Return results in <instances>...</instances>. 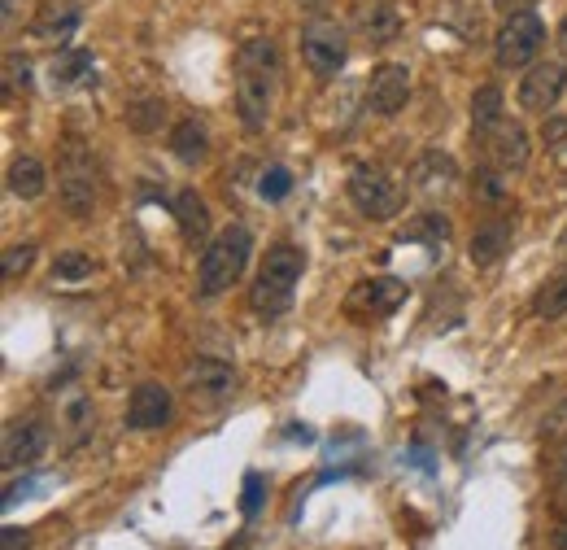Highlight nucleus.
<instances>
[{"mask_svg": "<svg viewBox=\"0 0 567 550\" xmlns=\"http://www.w3.org/2000/svg\"><path fill=\"white\" fill-rule=\"evenodd\" d=\"M166 123V101L162 97H140L127 105V127L140 131V136H153V131H162Z\"/></svg>", "mask_w": 567, "mask_h": 550, "instance_id": "b1692460", "label": "nucleus"}, {"mask_svg": "<svg viewBox=\"0 0 567 550\" xmlns=\"http://www.w3.org/2000/svg\"><path fill=\"white\" fill-rule=\"evenodd\" d=\"M541 437H546V441H563L567 437V402H559V406H550V411H546V420H541Z\"/></svg>", "mask_w": 567, "mask_h": 550, "instance_id": "2f4dec72", "label": "nucleus"}, {"mask_svg": "<svg viewBox=\"0 0 567 550\" xmlns=\"http://www.w3.org/2000/svg\"><path fill=\"white\" fill-rule=\"evenodd\" d=\"M349 201H354V210L358 214H367V219H376V223H389L397 210H402V188H397V179L384 171V166H354L349 171Z\"/></svg>", "mask_w": 567, "mask_h": 550, "instance_id": "39448f33", "label": "nucleus"}, {"mask_svg": "<svg viewBox=\"0 0 567 550\" xmlns=\"http://www.w3.org/2000/svg\"><path fill=\"white\" fill-rule=\"evenodd\" d=\"M5 70H9V79H5L9 88H14V83H22V88H27V83H31V75H27L31 66H27V62H18V57H5Z\"/></svg>", "mask_w": 567, "mask_h": 550, "instance_id": "f704fd0d", "label": "nucleus"}, {"mask_svg": "<svg viewBox=\"0 0 567 550\" xmlns=\"http://www.w3.org/2000/svg\"><path fill=\"white\" fill-rule=\"evenodd\" d=\"M493 123H502V88L498 83H485V88L472 92V127L485 131Z\"/></svg>", "mask_w": 567, "mask_h": 550, "instance_id": "393cba45", "label": "nucleus"}, {"mask_svg": "<svg viewBox=\"0 0 567 550\" xmlns=\"http://www.w3.org/2000/svg\"><path fill=\"white\" fill-rule=\"evenodd\" d=\"M175 223H179V236H184L188 249H205L214 241V236H210V210H205V201L197 197V188H179Z\"/></svg>", "mask_w": 567, "mask_h": 550, "instance_id": "f3484780", "label": "nucleus"}, {"mask_svg": "<svg viewBox=\"0 0 567 550\" xmlns=\"http://www.w3.org/2000/svg\"><path fill=\"white\" fill-rule=\"evenodd\" d=\"M53 284H83L96 275V258L83 254V249H62V254L53 258Z\"/></svg>", "mask_w": 567, "mask_h": 550, "instance_id": "5701e85b", "label": "nucleus"}, {"mask_svg": "<svg viewBox=\"0 0 567 550\" xmlns=\"http://www.w3.org/2000/svg\"><path fill=\"white\" fill-rule=\"evenodd\" d=\"M345 57H349V35L341 22L315 18L301 27V62L315 70L319 79H332L336 70L345 66Z\"/></svg>", "mask_w": 567, "mask_h": 550, "instance_id": "0eeeda50", "label": "nucleus"}, {"mask_svg": "<svg viewBox=\"0 0 567 550\" xmlns=\"http://www.w3.org/2000/svg\"><path fill=\"white\" fill-rule=\"evenodd\" d=\"M262 498H267V481L258 472H245V498H240V511L253 520L262 511Z\"/></svg>", "mask_w": 567, "mask_h": 550, "instance_id": "7c9ffc66", "label": "nucleus"}, {"mask_svg": "<svg viewBox=\"0 0 567 550\" xmlns=\"http://www.w3.org/2000/svg\"><path fill=\"white\" fill-rule=\"evenodd\" d=\"M406 236H428V241L432 245H441L445 241V236H450V219H445V214H437V210H428L424 214V219H419L415 227H410V232Z\"/></svg>", "mask_w": 567, "mask_h": 550, "instance_id": "c756f323", "label": "nucleus"}, {"mask_svg": "<svg viewBox=\"0 0 567 550\" xmlns=\"http://www.w3.org/2000/svg\"><path fill=\"white\" fill-rule=\"evenodd\" d=\"M301 271H306V254H301L297 245L288 241H275L267 249V258H262L258 275H253V289H249V306L258 310V315H284L288 306H293V293L301 284Z\"/></svg>", "mask_w": 567, "mask_h": 550, "instance_id": "7ed1b4c3", "label": "nucleus"}, {"mask_svg": "<svg viewBox=\"0 0 567 550\" xmlns=\"http://www.w3.org/2000/svg\"><path fill=\"white\" fill-rule=\"evenodd\" d=\"M323 5H328V0H301V9H310V14H319Z\"/></svg>", "mask_w": 567, "mask_h": 550, "instance_id": "c9c22d12", "label": "nucleus"}, {"mask_svg": "<svg viewBox=\"0 0 567 550\" xmlns=\"http://www.w3.org/2000/svg\"><path fill=\"white\" fill-rule=\"evenodd\" d=\"M476 145L485 153L489 166H498V171H524L528 158H533V145H528V131L520 123H511V118H502V123H493L485 131H476Z\"/></svg>", "mask_w": 567, "mask_h": 550, "instance_id": "6e6552de", "label": "nucleus"}, {"mask_svg": "<svg viewBox=\"0 0 567 550\" xmlns=\"http://www.w3.org/2000/svg\"><path fill=\"white\" fill-rule=\"evenodd\" d=\"M541 140H546L550 149H563V145H567V118L550 114V118H546V127H541Z\"/></svg>", "mask_w": 567, "mask_h": 550, "instance_id": "473e14b6", "label": "nucleus"}, {"mask_svg": "<svg viewBox=\"0 0 567 550\" xmlns=\"http://www.w3.org/2000/svg\"><path fill=\"white\" fill-rule=\"evenodd\" d=\"M358 27L371 44H393L397 31H402V18H397L393 5H384V0H371V5H358Z\"/></svg>", "mask_w": 567, "mask_h": 550, "instance_id": "412c9836", "label": "nucleus"}, {"mask_svg": "<svg viewBox=\"0 0 567 550\" xmlns=\"http://www.w3.org/2000/svg\"><path fill=\"white\" fill-rule=\"evenodd\" d=\"M559 472H563V485H567V450H563V459H559Z\"/></svg>", "mask_w": 567, "mask_h": 550, "instance_id": "58836bf2", "label": "nucleus"}, {"mask_svg": "<svg viewBox=\"0 0 567 550\" xmlns=\"http://www.w3.org/2000/svg\"><path fill=\"white\" fill-rule=\"evenodd\" d=\"M458 179V162L450 158V153L441 149H424L415 158V166H410V188L424 197H437V193H450Z\"/></svg>", "mask_w": 567, "mask_h": 550, "instance_id": "2eb2a0df", "label": "nucleus"}, {"mask_svg": "<svg viewBox=\"0 0 567 550\" xmlns=\"http://www.w3.org/2000/svg\"><path fill=\"white\" fill-rule=\"evenodd\" d=\"M31 546V533L27 529H14V524H5L0 529V550H27Z\"/></svg>", "mask_w": 567, "mask_h": 550, "instance_id": "72a5a7b5", "label": "nucleus"}, {"mask_svg": "<svg viewBox=\"0 0 567 550\" xmlns=\"http://www.w3.org/2000/svg\"><path fill=\"white\" fill-rule=\"evenodd\" d=\"M88 75H92V53L88 49H66L53 62V79L62 83V88H70V83H83Z\"/></svg>", "mask_w": 567, "mask_h": 550, "instance_id": "a878e982", "label": "nucleus"}, {"mask_svg": "<svg viewBox=\"0 0 567 550\" xmlns=\"http://www.w3.org/2000/svg\"><path fill=\"white\" fill-rule=\"evenodd\" d=\"M79 18H83L79 0H44L31 18V35L35 40H48V44H66L79 27Z\"/></svg>", "mask_w": 567, "mask_h": 550, "instance_id": "dca6fc26", "label": "nucleus"}, {"mask_svg": "<svg viewBox=\"0 0 567 550\" xmlns=\"http://www.w3.org/2000/svg\"><path fill=\"white\" fill-rule=\"evenodd\" d=\"M506 249H511V223L493 219V223H480L472 232V241H467V258H472L476 267H493Z\"/></svg>", "mask_w": 567, "mask_h": 550, "instance_id": "a211bd4d", "label": "nucleus"}, {"mask_svg": "<svg viewBox=\"0 0 567 550\" xmlns=\"http://www.w3.org/2000/svg\"><path fill=\"white\" fill-rule=\"evenodd\" d=\"M541 44H546V22H541L533 9H520L502 22L498 40H493V62L502 70H524L537 62Z\"/></svg>", "mask_w": 567, "mask_h": 550, "instance_id": "423d86ee", "label": "nucleus"}, {"mask_svg": "<svg viewBox=\"0 0 567 550\" xmlns=\"http://www.w3.org/2000/svg\"><path fill=\"white\" fill-rule=\"evenodd\" d=\"M184 389H188L192 402L219 406V402H227L236 393V372H232V363H223V358L201 354V358H192V363L184 367Z\"/></svg>", "mask_w": 567, "mask_h": 550, "instance_id": "1a4fd4ad", "label": "nucleus"}, {"mask_svg": "<svg viewBox=\"0 0 567 550\" xmlns=\"http://www.w3.org/2000/svg\"><path fill=\"white\" fill-rule=\"evenodd\" d=\"M171 153L184 166H201L205 158H210V136H205V127L197 123V118H179V123L171 127Z\"/></svg>", "mask_w": 567, "mask_h": 550, "instance_id": "6ab92c4d", "label": "nucleus"}, {"mask_svg": "<svg viewBox=\"0 0 567 550\" xmlns=\"http://www.w3.org/2000/svg\"><path fill=\"white\" fill-rule=\"evenodd\" d=\"M559 254H567V227L559 232Z\"/></svg>", "mask_w": 567, "mask_h": 550, "instance_id": "4c0bfd02", "label": "nucleus"}, {"mask_svg": "<svg viewBox=\"0 0 567 550\" xmlns=\"http://www.w3.org/2000/svg\"><path fill=\"white\" fill-rule=\"evenodd\" d=\"M406 302V284L393 280V275H380V280H363L349 297V315H393L397 306Z\"/></svg>", "mask_w": 567, "mask_h": 550, "instance_id": "4468645a", "label": "nucleus"}, {"mask_svg": "<svg viewBox=\"0 0 567 550\" xmlns=\"http://www.w3.org/2000/svg\"><path fill=\"white\" fill-rule=\"evenodd\" d=\"M96 193H101V175H96L92 149L83 140H66L62 162H57V197L75 219H88L96 210Z\"/></svg>", "mask_w": 567, "mask_h": 550, "instance_id": "20e7f679", "label": "nucleus"}, {"mask_svg": "<svg viewBox=\"0 0 567 550\" xmlns=\"http://www.w3.org/2000/svg\"><path fill=\"white\" fill-rule=\"evenodd\" d=\"M533 315H537V319H563V315H567V267H563V271H554L550 280L537 289V297H533Z\"/></svg>", "mask_w": 567, "mask_h": 550, "instance_id": "4be33fe9", "label": "nucleus"}, {"mask_svg": "<svg viewBox=\"0 0 567 550\" xmlns=\"http://www.w3.org/2000/svg\"><path fill=\"white\" fill-rule=\"evenodd\" d=\"M249 254H253L249 227L245 223H227L223 232L201 249V267H197V297L201 302H214V297H223L227 289H232L249 267Z\"/></svg>", "mask_w": 567, "mask_h": 550, "instance_id": "f03ea898", "label": "nucleus"}, {"mask_svg": "<svg viewBox=\"0 0 567 550\" xmlns=\"http://www.w3.org/2000/svg\"><path fill=\"white\" fill-rule=\"evenodd\" d=\"M44 450H48V428L40 420H14V424H5V441H0L5 468H31L35 459H44Z\"/></svg>", "mask_w": 567, "mask_h": 550, "instance_id": "ddd939ff", "label": "nucleus"}, {"mask_svg": "<svg viewBox=\"0 0 567 550\" xmlns=\"http://www.w3.org/2000/svg\"><path fill=\"white\" fill-rule=\"evenodd\" d=\"M171 389L158 385V380H144V385L131 389L127 398V428H136V433H153V428H166L171 424Z\"/></svg>", "mask_w": 567, "mask_h": 550, "instance_id": "f8f14e48", "label": "nucleus"}, {"mask_svg": "<svg viewBox=\"0 0 567 550\" xmlns=\"http://www.w3.org/2000/svg\"><path fill=\"white\" fill-rule=\"evenodd\" d=\"M258 193L267 201H284L288 193H293V175H288V166H267L258 179Z\"/></svg>", "mask_w": 567, "mask_h": 550, "instance_id": "cd10ccee", "label": "nucleus"}, {"mask_svg": "<svg viewBox=\"0 0 567 550\" xmlns=\"http://www.w3.org/2000/svg\"><path fill=\"white\" fill-rule=\"evenodd\" d=\"M410 97V70L402 62H380L367 79V110H376L380 118H393L406 110Z\"/></svg>", "mask_w": 567, "mask_h": 550, "instance_id": "9b49d317", "label": "nucleus"}, {"mask_svg": "<svg viewBox=\"0 0 567 550\" xmlns=\"http://www.w3.org/2000/svg\"><path fill=\"white\" fill-rule=\"evenodd\" d=\"M567 88V62H533L520 83V110L550 114Z\"/></svg>", "mask_w": 567, "mask_h": 550, "instance_id": "9d476101", "label": "nucleus"}, {"mask_svg": "<svg viewBox=\"0 0 567 550\" xmlns=\"http://www.w3.org/2000/svg\"><path fill=\"white\" fill-rule=\"evenodd\" d=\"M559 44H563V49H567V18L559 22Z\"/></svg>", "mask_w": 567, "mask_h": 550, "instance_id": "e433bc0d", "label": "nucleus"}, {"mask_svg": "<svg viewBox=\"0 0 567 550\" xmlns=\"http://www.w3.org/2000/svg\"><path fill=\"white\" fill-rule=\"evenodd\" d=\"M35 262V245H9L5 258H0V271H5V280H18V275H27Z\"/></svg>", "mask_w": 567, "mask_h": 550, "instance_id": "c85d7f7f", "label": "nucleus"}, {"mask_svg": "<svg viewBox=\"0 0 567 550\" xmlns=\"http://www.w3.org/2000/svg\"><path fill=\"white\" fill-rule=\"evenodd\" d=\"M506 171H498V166H485V171L472 175V197L476 201H489V206H498V201H506Z\"/></svg>", "mask_w": 567, "mask_h": 550, "instance_id": "bb28decb", "label": "nucleus"}, {"mask_svg": "<svg viewBox=\"0 0 567 550\" xmlns=\"http://www.w3.org/2000/svg\"><path fill=\"white\" fill-rule=\"evenodd\" d=\"M275 88H280V53L267 35H249L236 49V110L249 131H262L275 110Z\"/></svg>", "mask_w": 567, "mask_h": 550, "instance_id": "f257e3e1", "label": "nucleus"}, {"mask_svg": "<svg viewBox=\"0 0 567 550\" xmlns=\"http://www.w3.org/2000/svg\"><path fill=\"white\" fill-rule=\"evenodd\" d=\"M44 188H48L44 162L31 158V153H18V158L9 162V193L22 201H35V197H44Z\"/></svg>", "mask_w": 567, "mask_h": 550, "instance_id": "aec40b11", "label": "nucleus"}]
</instances>
